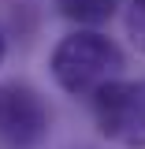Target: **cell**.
I'll list each match as a JSON object with an SVG mask.
<instances>
[{
    "label": "cell",
    "instance_id": "1",
    "mask_svg": "<svg viewBox=\"0 0 145 149\" xmlns=\"http://www.w3.org/2000/svg\"><path fill=\"white\" fill-rule=\"evenodd\" d=\"M56 82L74 97H97V93L119 82L123 74V52L112 37L97 30H74L67 34L52 52Z\"/></svg>",
    "mask_w": 145,
    "mask_h": 149
},
{
    "label": "cell",
    "instance_id": "4",
    "mask_svg": "<svg viewBox=\"0 0 145 149\" xmlns=\"http://www.w3.org/2000/svg\"><path fill=\"white\" fill-rule=\"evenodd\" d=\"M60 15L78 22V26H97V22H108L115 11V0H56Z\"/></svg>",
    "mask_w": 145,
    "mask_h": 149
},
{
    "label": "cell",
    "instance_id": "5",
    "mask_svg": "<svg viewBox=\"0 0 145 149\" xmlns=\"http://www.w3.org/2000/svg\"><path fill=\"white\" fill-rule=\"evenodd\" d=\"M127 30H130V41L145 52V0H134V8L127 15Z\"/></svg>",
    "mask_w": 145,
    "mask_h": 149
},
{
    "label": "cell",
    "instance_id": "3",
    "mask_svg": "<svg viewBox=\"0 0 145 149\" xmlns=\"http://www.w3.org/2000/svg\"><path fill=\"white\" fill-rule=\"evenodd\" d=\"M49 130V108L37 90L8 82L0 86V149H34Z\"/></svg>",
    "mask_w": 145,
    "mask_h": 149
},
{
    "label": "cell",
    "instance_id": "2",
    "mask_svg": "<svg viewBox=\"0 0 145 149\" xmlns=\"http://www.w3.org/2000/svg\"><path fill=\"white\" fill-rule=\"evenodd\" d=\"M93 116L104 138L127 149H145V78L104 86L93 97Z\"/></svg>",
    "mask_w": 145,
    "mask_h": 149
},
{
    "label": "cell",
    "instance_id": "6",
    "mask_svg": "<svg viewBox=\"0 0 145 149\" xmlns=\"http://www.w3.org/2000/svg\"><path fill=\"white\" fill-rule=\"evenodd\" d=\"M0 60H4V30H0Z\"/></svg>",
    "mask_w": 145,
    "mask_h": 149
}]
</instances>
